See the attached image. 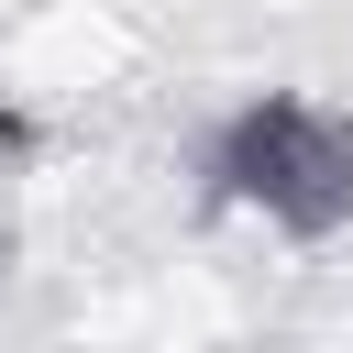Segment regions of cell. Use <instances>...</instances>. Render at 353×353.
<instances>
[{
  "label": "cell",
  "instance_id": "cell-1",
  "mask_svg": "<svg viewBox=\"0 0 353 353\" xmlns=\"http://www.w3.org/2000/svg\"><path fill=\"white\" fill-rule=\"evenodd\" d=\"M210 199L276 221L287 243L353 232V110H331V99H243L210 132Z\"/></svg>",
  "mask_w": 353,
  "mask_h": 353
}]
</instances>
